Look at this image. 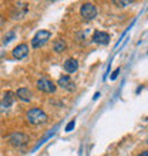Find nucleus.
Masks as SVG:
<instances>
[{
    "mask_svg": "<svg viewBox=\"0 0 148 156\" xmlns=\"http://www.w3.org/2000/svg\"><path fill=\"white\" fill-rule=\"evenodd\" d=\"M26 119H27L29 123L37 126V125H43V123L47 122V121H49V115H47L41 108L34 107L26 112Z\"/></svg>",
    "mask_w": 148,
    "mask_h": 156,
    "instance_id": "f257e3e1",
    "label": "nucleus"
},
{
    "mask_svg": "<svg viewBox=\"0 0 148 156\" xmlns=\"http://www.w3.org/2000/svg\"><path fill=\"white\" fill-rule=\"evenodd\" d=\"M50 38H51V31H49V30H40V31H37V33L34 34V37L31 38V47L36 50L40 48Z\"/></svg>",
    "mask_w": 148,
    "mask_h": 156,
    "instance_id": "f03ea898",
    "label": "nucleus"
},
{
    "mask_svg": "<svg viewBox=\"0 0 148 156\" xmlns=\"http://www.w3.org/2000/svg\"><path fill=\"white\" fill-rule=\"evenodd\" d=\"M36 85H37V88H39L41 92H44V94H54L56 90H57V85L47 77L39 78L36 82Z\"/></svg>",
    "mask_w": 148,
    "mask_h": 156,
    "instance_id": "7ed1b4c3",
    "label": "nucleus"
},
{
    "mask_svg": "<svg viewBox=\"0 0 148 156\" xmlns=\"http://www.w3.org/2000/svg\"><path fill=\"white\" fill-rule=\"evenodd\" d=\"M30 140V136L23 133V132H14L12 135L9 136V144L14 146V148H21V146H24V145L29 144Z\"/></svg>",
    "mask_w": 148,
    "mask_h": 156,
    "instance_id": "20e7f679",
    "label": "nucleus"
},
{
    "mask_svg": "<svg viewBox=\"0 0 148 156\" xmlns=\"http://www.w3.org/2000/svg\"><path fill=\"white\" fill-rule=\"evenodd\" d=\"M80 14H81V17L86 21H90L97 17V7L93 3H90V2L83 3L81 9H80Z\"/></svg>",
    "mask_w": 148,
    "mask_h": 156,
    "instance_id": "39448f33",
    "label": "nucleus"
},
{
    "mask_svg": "<svg viewBox=\"0 0 148 156\" xmlns=\"http://www.w3.org/2000/svg\"><path fill=\"white\" fill-rule=\"evenodd\" d=\"M13 57L16 58V60H23L29 55V45L26 44V43H21V44L16 45L12 51Z\"/></svg>",
    "mask_w": 148,
    "mask_h": 156,
    "instance_id": "423d86ee",
    "label": "nucleus"
},
{
    "mask_svg": "<svg viewBox=\"0 0 148 156\" xmlns=\"http://www.w3.org/2000/svg\"><path fill=\"white\" fill-rule=\"evenodd\" d=\"M27 10H29L27 3H21V2L20 3H16V6H14V9H13L12 17L14 19V20H20V19H23V17L26 16Z\"/></svg>",
    "mask_w": 148,
    "mask_h": 156,
    "instance_id": "0eeeda50",
    "label": "nucleus"
},
{
    "mask_svg": "<svg viewBox=\"0 0 148 156\" xmlns=\"http://www.w3.org/2000/svg\"><path fill=\"white\" fill-rule=\"evenodd\" d=\"M57 85L61 87L63 90H67V91H74L76 90V84L73 82V80H71L70 75H61V77L58 78Z\"/></svg>",
    "mask_w": 148,
    "mask_h": 156,
    "instance_id": "6e6552de",
    "label": "nucleus"
},
{
    "mask_svg": "<svg viewBox=\"0 0 148 156\" xmlns=\"http://www.w3.org/2000/svg\"><path fill=\"white\" fill-rule=\"evenodd\" d=\"M93 41L98 45H105L110 43V34L105 31H95L93 34Z\"/></svg>",
    "mask_w": 148,
    "mask_h": 156,
    "instance_id": "1a4fd4ad",
    "label": "nucleus"
},
{
    "mask_svg": "<svg viewBox=\"0 0 148 156\" xmlns=\"http://www.w3.org/2000/svg\"><path fill=\"white\" fill-rule=\"evenodd\" d=\"M63 67H64L66 73L73 74V73H76L78 70V61L76 58H67L66 61H64V64H63Z\"/></svg>",
    "mask_w": 148,
    "mask_h": 156,
    "instance_id": "9d476101",
    "label": "nucleus"
},
{
    "mask_svg": "<svg viewBox=\"0 0 148 156\" xmlns=\"http://www.w3.org/2000/svg\"><path fill=\"white\" fill-rule=\"evenodd\" d=\"M16 97L20 101H23V102H30L31 101V97H33V94H31V91L29 90V88H19L16 92Z\"/></svg>",
    "mask_w": 148,
    "mask_h": 156,
    "instance_id": "9b49d317",
    "label": "nucleus"
},
{
    "mask_svg": "<svg viewBox=\"0 0 148 156\" xmlns=\"http://www.w3.org/2000/svg\"><path fill=\"white\" fill-rule=\"evenodd\" d=\"M53 50L57 54H61L67 50V43L64 38H57V40L53 43Z\"/></svg>",
    "mask_w": 148,
    "mask_h": 156,
    "instance_id": "f8f14e48",
    "label": "nucleus"
},
{
    "mask_svg": "<svg viewBox=\"0 0 148 156\" xmlns=\"http://www.w3.org/2000/svg\"><path fill=\"white\" fill-rule=\"evenodd\" d=\"M2 102H3L7 108H10L13 105V102H14V94H13V92H10V91H7V92L4 94L3 99H2Z\"/></svg>",
    "mask_w": 148,
    "mask_h": 156,
    "instance_id": "ddd939ff",
    "label": "nucleus"
},
{
    "mask_svg": "<svg viewBox=\"0 0 148 156\" xmlns=\"http://www.w3.org/2000/svg\"><path fill=\"white\" fill-rule=\"evenodd\" d=\"M57 128H58V126H54V128H53V129H51V131H50V132H47V133H46V135L43 136V139H40V140H39V144H37L36 146H34V149H33V151H37V149L40 148L41 145L44 144V142H46V140H47V139H49V138H51V136H53L54 133H56V131H57Z\"/></svg>",
    "mask_w": 148,
    "mask_h": 156,
    "instance_id": "4468645a",
    "label": "nucleus"
},
{
    "mask_svg": "<svg viewBox=\"0 0 148 156\" xmlns=\"http://www.w3.org/2000/svg\"><path fill=\"white\" fill-rule=\"evenodd\" d=\"M14 37H16V33H14V31H9V33L4 36L3 43H4V44H7V43H10V41H12Z\"/></svg>",
    "mask_w": 148,
    "mask_h": 156,
    "instance_id": "2eb2a0df",
    "label": "nucleus"
},
{
    "mask_svg": "<svg viewBox=\"0 0 148 156\" xmlns=\"http://www.w3.org/2000/svg\"><path fill=\"white\" fill-rule=\"evenodd\" d=\"M74 126H76V121H70L66 126V132H71L74 129Z\"/></svg>",
    "mask_w": 148,
    "mask_h": 156,
    "instance_id": "dca6fc26",
    "label": "nucleus"
},
{
    "mask_svg": "<svg viewBox=\"0 0 148 156\" xmlns=\"http://www.w3.org/2000/svg\"><path fill=\"white\" fill-rule=\"evenodd\" d=\"M114 4H118V7H125L127 4H131V2H114Z\"/></svg>",
    "mask_w": 148,
    "mask_h": 156,
    "instance_id": "f3484780",
    "label": "nucleus"
},
{
    "mask_svg": "<svg viewBox=\"0 0 148 156\" xmlns=\"http://www.w3.org/2000/svg\"><path fill=\"white\" fill-rule=\"evenodd\" d=\"M7 109H9V108L6 107V105L2 102V101H0V112H4V111H7Z\"/></svg>",
    "mask_w": 148,
    "mask_h": 156,
    "instance_id": "a211bd4d",
    "label": "nucleus"
},
{
    "mask_svg": "<svg viewBox=\"0 0 148 156\" xmlns=\"http://www.w3.org/2000/svg\"><path fill=\"white\" fill-rule=\"evenodd\" d=\"M118 74H120V68H117V70H115L114 73H113V75H111V80H115Z\"/></svg>",
    "mask_w": 148,
    "mask_h": 156,
    "instance_id": "6ab92c4d",
    "label": "nucleus"
},
{
    "mask_svg": "<svg viewBox=\"0 0 148 156\" xmlns=\"http://www.w3.org/2000/svg\"><path fill=\"white\" fill-rule=\"evenodd\" d=\"M140 156H148V151H142V152L140 153Z\"/></svg>",
    "mask_w": 148,
    "mask_h": 156,
    "instance_id": "aec40b11",
    "label": "nucleus"
},
{
    "mask_svg": "<svg viewBox=\"0 0 148 156\" xmlns=\"http://www.w3.org/2000/svg\"><path fill=\"white\" fill-rule=\"evenodd\" d=\"M2 21H3V19H2V17H0V24H2Z\"/></svg>",
    "mask_w": 148,
    "mask_h": 156,
    "instance_id": "412c9836",
    "label": "nucleus"
}]
</instances>
